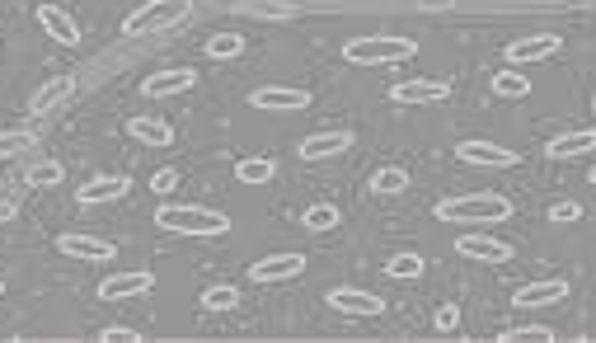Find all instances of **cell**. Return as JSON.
I'll return each instance as SVG.
<instances>
[{
	"mask_svg": "<svg viewBox=\"0 0 596 343\" xmlns=\"http://www.w3.org/2000/svg\"><path fill=\"white\" fill-rule=\"evenodd\" d=\"M512 217V203L503 193H470V198H442L437 203V221L451 226H493V221Z\"/></svg>",
	"mask_w": 596,
	"mask_h": 343,
	"instance_id": "cell-1",
	"label": "cell"
},
{
	"mask_svg": "<svg viewBox=\"0 0 596 343\" xmlns=\"http://www.w3.org/2000/svg\"><path fill=\"white\" fill-rule=\"evenodd\" d=\"M155 226H160V231H174V235H226L230 231L226 212H216V207H198V203H165V207H155Z\"/></svg>",
	"mask_w": 596,
	"mask_h": 343,
	"instance_id": "cell-2",
	"label": "cell"
},
{
	"mask_svg": "<svg viewBox=\"0 0 596 343\" xmlns=\"http://www.w3.org/2000/svg\"><path fill=\"white\" fill-rule=\"evenodd\" d=\"M188 15H193V0H151L137 15L123 19V33L127 38H151V33H169L188 24Z\"/></svg>",
	"mask_w": 596,
	"mask_h": 343,
	"instance_id": "cell-3",
	"label": "cell"
},
{
	"mask_svg": "<svg viewBox=\"0 0 596 343\" xmlns=\"http://www.w3.org/2000/svg\"><path fill=\"white\" fill-rule=\"evenodd\" d=\"M413 52H418L413 38H385V33H376V38H348L343 43V57L352 66H399V62H409Z\"/></svg>",
	"mask_w": 596,
	"mask_h": 343,
	"instance_id": "cell-4",
	"label": "cell"
},
{
	"mask_svg": "<svg viewBox=\"0 0 596 343\" xmlns=\"http://www.w3.org/2000/svg\"><path fill=\"white\" fill-rule=\"evenodd\" d=\"M249 104L259 113H306L310 90H296V85H263V90L249 94Z\"/></svg>",
	"mask_w": 596,
	"mask_h": 343,
	"instance_id": "cell-5",
	"label": "cell"
},
{
	"mask_svg": "<svg viewBox=\"0 0 596 343\" xmlns=\"http://www.w3.org/2000/svg\"><path fill=\"white\" fill-rule=\"evenodd\" d=\"M57 250L66 254V259H76V264H108L113 259V240H99V235H85V231H66L57 235Z\"/></svg>",
	"mask_w": 596,
	"mask_h": 343,
	"instance_id": "cell-6",
	"label": "cell"
},
{
	"mask_svg": "<svg viewBox=\"0 0 596 343\" xmlns=\"http://www.w3.org/2000/svg\"><path fill=\"white\" fill-rule=\"evenodd\" d=\"M559 47H564V38H559V33H531V38H512V43H507V66L550 62Z\"/></svg>",
	"mask_w": 596,
	"mask_h": 343,
	"instance_id": "cell-7",
	"label": "cell"
},
{
	"mask_svg": "<svg viewBox=\"0 0 596 343\" xmlns=\"http://www.w3.org/2000/svg\"><path fill=\"white\" fill-rule=\"evenodd\" d=\"M456 156L465 165H479V170H512L517 165V151H507V146H493V141H460Z\"/></svg>",
	"mask_w": 596,
	"mask_h": 343,
	"instance_id": "cell-8",
	"label": "cell"
},
{
	"mask_svg": "<svg viewBox=\"0 0 596 343\" xmlns=\"http://www.w3.org/2000/svg\"><path fill=\"white\" fill-rule=\"evenodd\" d=\"M460 259H474V264H512V245L507 240H493V235H460L456 240Z\"/></svg>",
	"mask_w": 596,
	"mask_h": 343,
	"instance_id": "cell-9",
	"label": "cell"
},
{
	"mask_svg": "<svg viewBox=\"0 0 596 343\" xmlns=\"http://www.w3.org/2000/svg\"><path fill=\"white\" fill-rule=\"evenodd\" d=\"M446 94H451L446 80H399V85H390V104H399V109H409V104H442Z\"/></svg>",
	"mask_w": 596,
	"mask_h": 343,
	"instance_id": "cell-10",
	"label": "cell"
},
{
	"mask_svg": "<svg viewBox=\"0 0 596 343\" xmlns=\"http://www.w3.org/2000/svg\"><path fill=\"white\" fill-rule=\"evenodd\" d=\"M198 85V71H188V66H169V71H155V76L141 80V94L146 99H169V94H184Z\"/></svg>",
	"mask_w": 596,
	"mask_h": 343,
	"instance_id": "cell-11",
	"label": "cell"
},
{
	"mask_svg": "<svg viewBox=\"0 0 596 343\" xmlns=\"http://www.w3.org/2000/svg\"><path fill=\"white\" fill-rule=\"evenodd\" d=\"M155 287V273H113V278L99 282V301H132V297H146Z\"/></svg>",
	"mask_w": 596,
	"mask_h": 343,
	"instance_id": "cell-12",
	"label": "cell"
},
{
	"mask_svg": "<svg viewBox=\"0 0 596 343\" xmlns=\"http://www.w3.org/2000/svg\"><path fill=\"white\" fill-rule=\"evenodd\" d=\"M554 301H568V282L564 278H540V282H526V287L512 292V306H521V311L554 306Z\"/></svg>",
	"mask_w": 596,
	"mask_h": 343,
	"instance_id": "cell-13",
	"label": "cell"
},
{
	"mask_svg": "<svg viewBox=\"0 0 596 343\" xmlns=\"http://www.w3.org/2000/svg\"><path fill=\"white\" fill-rule=\"evenodd\" d=\"M306 273V259L301 254H268L259 264H249V278L254 282H291Z\"/></svg>",
	"mask_w": 596,
	"mask_h": 343,
	"instance_id": "cell-14",
	"label": "cell"
},
{
	"mask_svg": "<svg viewBox=\"0 0 596 343\" xmlns=\"http://www.w3.org/2000/svg\"><path fill=\"white\" fill-rule=\"evenodd\" d=\"M352 151V132L348 127H329V132H315V137L301 141V160H334Z\"/></svg>",
	"mask_w": 596,
	"mask_h": 343,
	"instance_id": "cell-15",
	"label": "cell"
},
{
	"mask_svg": "<svg viewBox=\"0 0 596 343\" xmlns=\"http://www.w3.org/2000/svg\"><path fill=\"white\" fill-rule=\"evenodd\" d=\"M329 306H334L338 315H385V301L371 297V292H362V287H334L329 292Z\"/></svg>",
	"mask_w": 596,
	"mask_h": 343,
	"instance_id": "cell-16",
	"label": "cell"
},
{
	"mask_svg": "<svg viewBox=\"0 0 596 343\" xmlns=\"http://www.w3.org/2000/svg\"><path fill=\"white\" fill-rule=\"evenodd\" d=\"M127 193H132V179H127V174H104V179H90L76 198H80V207H99V203H118Z\"/></svg>",
	"mask_w": 596,
	"mask_h": 343,
	"instance_id": "cell-17",
	"label": "cell"
},
{
	"mask_svg": "<svg viewBox=\"0 0 596 343\" xmlns=\"http://www.w3.org/2000/svg\"><path fill=\"white\" fill-rule=\"evenodd\" d=\"M38 24H43V33L52 38V43H62V47L80 43V24L66 15L62 5H38Z\"/></svg>",
	"mask_w": 596,
	"mask_h": 343,
	"instance_id": "cell-18",
	"label": "cell"
},
{
	"mask_svg": "<svg viewBox=\"0 0 596 343\" xmlns=\"http://www.w3.org/2000/svg\"><path fill=\"white\" fill-rule=\"evenodd\" d=\"M76 94V80L71 76H52V80H43L38 90L29 94V113H57Z\"/></svg>",
	"mask_w": 596,
	"mask_h": 343,
	"instance_id": "cell-19",
	"label": "cell"
},
{
	"mask_svg": "<svg viewBox=\"0 0 596 343\" xmlns=\"http://www.w3.org/2000/svg\"><path fill=\"white\" fill-rule=\"evenodd\" d=\"M127 137H137L141 146H151V151H165L169 141H174V127L165 118H146V113H132L127 118Z\"/></svg>",
	"mask_w": 596,
	"mask_h": 343,
	"instance_id": "cell-20",
	"label": "cell"
},
{
	"mask_svg": "<svg viewBox=\"0 0 596 343\" xmlns=\"http://www.w3.org/2000/svg\"><path fill=\"white\" fill-rule=\"evenodd\" d=\"M587 151H596V127L564 132V137H554L550 146H545V156H554V160H578V156H587Z\"/></svg>",
	"mask_w": 596,
	"mask_h": 343,
	"instance_id": "cell-21",
	"label": "cell"
},
{
	"mask_svg": "<svg viewBox=\"0 0 596 343\" xmlns=\"http://www.w3.org/2000/svg\"><path fill=\"white\" fill-rule=\"evenodd\" d=\"M235 10L249 19H273V24H287V19L301 15L291 0H235Z\"/></svg>",
	"mask_w": 596,
	"mask_h": 343,
	"instance_id": "cell-22",
	"label": "cell"
},
{
	"mask_svg": "<svg viewBox=\"0 0 596 343\" xmlns=\"http://www.w3.org/2000/svg\"><path fill=\"white\" fill-rule=\"evenodd\" d=\"M57 184H66V165H57V160H33L24 170V188H57Z\"/></svg>",
	"mask_w": 596,
	"mask_h": 343,
	"instance_id": "cell-23",
	"label": "cell"
},
{
	"mask_svg": "<svg viewBox=\"0 0 596 343\" xmlns=\"http://www.w3.org/2000/svg\"><path fill=\"white\" fill-rule=\"evenodd\" d=\"M493 94H498V99H526V94H531V76H521L517 66H507V71L493 76Z\"/></svg>",
	"mask_w": 596,
	"mask_h": 343,
	"instance_id": "cell-24",
	"label": "cell"
},
{
	"mask_svg": "<svg viewBox=\"0 0 596 343\" xmlns=\"http://www.w3.org/2000/svg\"><path fill=\"white\" fill-rule=\"evenodd\" d=\"M404 188H409V170H399V165H381L371 174V193H381V198H395Z\"/></svg>",
	"mask_w": 596,
	"mask_h": 343,
	"instance_id": "cell-25",
	"label": "cell"
},
{
	"mask_svg": "<svg viewBox=\"0 0 596 343\" xmlns=\"http://www.w3.org/2000/svg\"><path fill=\"white\" fill-rule=\"evenodd\" d=\"M273 174H277V165L263 156H249L235 165V179H240V184H273Z\"/></svg>",
	"mask_w": 596,
	"mask_h": 343,
	"instance_id": "cell-26",
	"label": "cell"
},
{
	"mask_svg": "<svg viewBox=\"0 0 596 343\" xmlns=\"http://www.w3.org/2000/svg\"><path fill=\"white\" fill-rule=\"evenodd\" d=\"M38 137H33V127H10V132H0V160H15L19 151H33Z\"/></svg>",
	"mask_w": 596,
	"mask_h": 343,
	"instance_id": "cell-27",
	"label": "cell"
},
{
	"mask_svg": "<svg viewBox=\"0 0 596 343\" xmlns=\"http://www.w3.org/2000/svg\"><path fill=\"white\" fill-rule=\"evenodd\" d=\"M240 52H245V38H240V33H212V38H207V57H212V62H230V57H240Z\"/></svg>",
	"mask_w": 596,
	"mask_h": 343,
	"instance_id": "cell-28",
	"label": "cell"
},
{
	"mask_svg": "<svg viewBox=\"0 0 596 343\" xmlns=\"http://www.w3.org/2000/svg\"><path fill=\"white\" fill-rule=\"evenodd\" d=\"M301 226H306V231H334V226H338V207H334V203H315V207H306Z\"/></svg>",
	"mask_w": 596,
	"mask_h": 343,
	"instance_id": "cell-29",
	"label": "cell"
},
{
	"mask_svg": "<svg viewBox=\"0 0 596 343\" xmlns=\"http://www.w3.org/2000/svg\"><path fill=\"white\" fill-rule=\"evenodd\" d=\"M235 306H240V292H235V287H226V282L202 292V311H235Z\"/></svg>",
	"mask_w": 596,
	"mask_h": 343,
	"instance_id": "cell-30",
	"label": "cell"
},
{
	"mask_svg": "<svg viewBox=\"0 0 596 343\" xmlns=\"http://www.w3.org/2000/svg\"><path fill=\"white\" fill-rule=\"evenodd\" d=\"M498 343H554V329L545 325H521V329H503Z\"/></svg>",
	"mask_w": 596,
	"mask_h": 343,
	"instance_id": "cell-31",
	"label": "cell"
},
{
	"mask_svg": "<svg viewBox=\"0 0 596 343\" xmlns=\"http://www.w3.org/2000/svg\"><path fill=\"white\" fill-rule=\"evenodd\" d=\"M385 273H390V278H423V254H395V259H390V264H385Z\"/></svg>",
	"mask_w": 596,
	"mask_h": 343,
	"instance_id": "cell-32",
	"label": "cell"
},
{
	"mask_svg": "<svg viewBox=\"0 0 596 343\" xmlns=\"http://www.w3.org/2000/svg\"><path fill=\"white\" fill-rule=\"evenodd\" d=\"M550 221H559V226H564V221H582V203H554Z\"/></svg>",
	"mask_w": 596,
	"mask_h": 343,
	"instance_id": "cell-33",
	"label": "cell"
},
{
	"mask_svg": "<svg viewBox=\"0 0 596 343\" xmlns=\"http://www.w3.org/2000/svg\"><path fill=\"white\" fill-rule=\"evenodd\" d=\"M99 339H104V343H137L141 334H137V329H127V325H108Z\"/></svg>",
	"mask_w": 596,
	"mask_h": 343,
	"instance_id": "cell-34",
	"label": "cell"
},
{
	"mask_svg": "<svg viewBox=\"0 0 596 343\" xmlns=\"http://www.w3.org/2000/svg\"><path fill=\"white\" fill-rule=\"evenodd\" d=\"M174 184H179V170H155V174H151V188H155V193H174Z\"/></svg>",
	"mask_w": 596,
	"mask_h": 343,
	"instance_id": "cell-35",
	"label": "cell"
},
{
	"mask_svg": "<svg viewBox=\"0 0 596 343\" xmlns=\"http://www.w3.org/2000/svg\"><path fill=\"white\" fill-rule=\"evenodd\" d=\"M432 325L442 329V334H451V329L460 325V306H442V311H437V320H432Z\"/></svg>",
	"mask_w": 596,
	"mask_h": 343,
	"instance_id": "cell-36",
	"label": "cell"
},
{
	"mask_svg": "<svg viewBox=\"0 0 596 343\" xmlns=\"http://www.w3.org/2000/svg\"><path fill=\"white\" fill-rule=\"evenodd\" d=\"M423 10H451V0H418Z\"/></svg>",
	"mask_w": 596,
	"mask_h": 343,
	"instance_id": "cell-37",
	"label": "cell"
},
{
	"mask_svg": "<svg viewBox=\"0 0 596 343\" xmlns=\"http://www.w3.org/2000/svg\"><path fill=\"white\" fill-rule=\"evenodd\" d=\"M0 221H15V203H0Z\"/></svg>",
	"mask_w": 596,
	"mask_h": 343,
	"instance_id": "cell-38",
	"label": "cell"
},
{
	"mask_svg": "<svg viewBox=\"0 0 596 343\" xmlns=\"http://www.w3.org/2000/svg\"><path fill=\"white\" fill-rule=\"evenodd\" d=\"M0 297H5V282H0Z\"/></svg>",
	"mask_w": 596,
	"mask_h": 343,
	"instance_id": "cell-39",
	"label": "cell"
},
{
	"mask_svg": "<svg viewBox=\"0 0 596 343\" xmlns=\"http://www.w3.org/2000/svg\"><path fill=\"white\" fill-rule=\"evenodd\" d=\"M592 184H596V170H592Z\"/></svg>",
	"mask_w": 596,
	"mask_h": 343,
	"instance_id": "cell-40",
	"label": "cell"
},
{
	"mask_svg": "<svg viewBox=\"0 0 596 343\" xmlns=\"http://www.w3.org/2000/svg\"><path fill=\"white\" fill-rule=\"evenodd\" d=\"M592 109H596V99H592Z\"/></svg>",
	"mask_w": 596,
	"mask_h": 343,
	"instance_id": "cell-41",
	"label": "cell"
}]
</instances>
